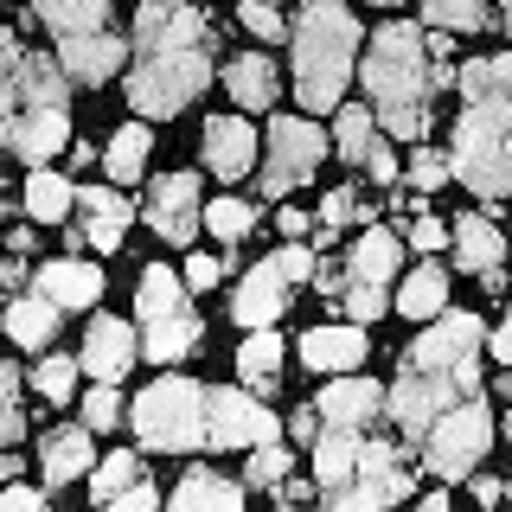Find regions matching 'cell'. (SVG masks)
Masks as SVG:
<instances>
[{"label":"cell","instance_id":"cell-1","mask_svg":"<svg viewBox=\"0 0 512 512\" xmlns=\"http://www.w3.org/2000/svg\"><path fill=\"white\" fill-rule=\"evenodd\" d=\"M212 77V26L192 0H141L135 7V71L128 109L141 116H180Z\"/></svg>","mask_w":512,"mask_h":512},{"label":"cell","instance_id":"cell-2","mask_svg":"<svg viewBox=\"0 0 512 512\" xmlns=\"http://www.w3.org/2000/svg\"><path fill=\"white\" fill-rule=\"evenodd\" d=\"M480 320L474 314H442L436 327H423V340L404 352V372L391 384V423L410 442H423V429L442 410H455L461 397H480Z\"/></svg>","mask_w":512,"mask_h":512},{"label":"cell","instance_id":"cell-3","mask_svg":"<svg viewBox=\"0 0 512 512\" xmlns=\"http://www.w3.org/2000/svg\"><path fill=\"white\" fill-rule=\"evenodd\" d=\"M455 84H461V122H455L448 167L480 199H506L512 192V52L468 58L455 71Z\"/></svg>","mask_w":512,"mask_h":512},{"label":"cell","instance_id":"cell-4","mask_svg":"<svg viewBox=\"0 0 512 512\" xmlns=\"http://www.w3.org/2000/svg\"><path fill=\"white\" fill-rule=\"evenodd\" d=\"M314 474L327 506H397L410 500V461L397 442L378 436V423H327L314 429Z\"/></svg>","mask_w":512,"mask_h":512},{"label":"cell","instance_id":"cell-5","mask_svg":"<svg viewBox=\"0 0 512 512\" xmlns=\"http://www.w3.org/2000/svg\"><path fill=\"white\" fill-rule=\"evenodd\" d=\"M359 77H365V96H372L378 122L391 128V135L416 141V135L429 128V90L448 84L455 71L429 58V39H423L416 26L391 20V26L372 32V52H365Z\"/></svg>","mask_w":512,"mask_h":512},{"label":"cell","instance_id":"cell-6","mask_svg":"<svg viewBox=\"0 0 512 512\" xmlns=\"http://www.w3.org/2000/svg\"><path fill=\"white\" fill-rule=\"evenodd\" d=\"M295 96L301 109H333L346 96L352 58H359V20L346 0H308L295 20Z\"/></svg>","mask_w":512,"mask_h":512},{"label":"cell","instance_id":"cell-7","mask_svg":"<svg viewBox=\"0 0 512 512\" xmlns=\"http://www.w3.org/2000/svg\"><path fill=\"white\" fill-rule=\"evenodd\" d=\"M7 148L20 160H52L71 141V90H64V64L52 58H20V90H13V116H7Z\"/></svg>","mask_w":512,"mask_h":512},{"label":"cell","instance_id":"cell-8","mask_svg":"<svg viewBox=\"0 0 512 512\" xmlns=\"http://www.w3.org/2000/svg\"><path fill=\"white\" fill-rule=\"evenodd\" d=\"M135 314H141V346H148L154 365H173L199 346V314L186 308V288L173 282V269H148L135 282Z\"/></svg>","mask_w":512,"mask_h":512},{"label":"cell","instance_id":"cell-9","mask_svg":"<svg viewBox=\"0 0 512 512\" xmlns=\"http://www.w3.org/2000/svg\"><path fill=\"white\" fill-rule=\"evenodd\" d=\"M135 436L148 448H199L205 442V391L192 378H154L135 397Z\"/></svg>","mask_w":512,"mask_h":512},{"label":"cell","instance_id":"cell-10","mask_svg":"<svg viewBox=\"0 0 512 512\" xmlns=\"http://www.w3.org/2000/svg\"><path fill=\"white\" fill-rule=\"evenodd\" d=\"M423 461L436 468L442 480H461L480 468V455L493 448V416H487V397H461L455 410H442L436 423L423 429Z\"/></svg>","mask_w":512,"mask_h":512},{"label":"cell","instance_id":"cell-11","mask_svg":"<svg viewBox=\"0 0 512 512\" xmlns=\"http://www.w3.org/2000/svg\"><path fill=\"white\" fill-rule=\"evenodd\" d=\"M314 276V250H301V237H288V250L263 256V263L250 269L244 282H237V301H231V320L237 327H269V320L282 314L288 288Z\"/></svg>","mask_w":512,"mask_h":512},{"label":"cell","instance_id":"cell-12","mask_svg":"<svg viewBox=\"0 0 512 512\" xmlns=\"http://www.w3.org/2000/svg\"><path fill=\"white\" fill-rule=\"evenodd\" d=\"M391 276H397V237L391 231H365L359 244H352V256H346V269H340L346 314H359V320L384 314V301H391Z\"/></svg>","mask_w":512,"mask_h":512},{"label":"cell","instance_id":"cell-13","mask_svg":"<svg viewBox=\"0 0 512 512\" xmlns=\"http://www.w3.org/2000/svg\"><path fill=\"white\" fill-rule=\"evenodd\" d=\"M327 160V135L308 122V116H276L269 122V160H263V192L269 199H282V192H295L308 173Z\"/></svg>","mask_w":512,"mask_h":512},{"label":"cell","instance_id":"cell-14","mask_svg":"<svg viewBox=\"0 0 512 512\" xmlns=\"http://www.w3.org/2000/svg\"><path fill=\"white\" fill-rule=\"evenodd\" d=\"M276 442V416L244 391H205V448H256Z\"/></svg>","mask_w":512,"mask_h":512},{"label":"cell","instance_id":"cell-15","mask_svg":"<svg viewBox=\"0 0 512 512\" xmlns=\"http://www.w3.org/2000/svg\"><path fill=\"white\" fill-rule=\"evenodd\" d=\"M148 224L154 237H167V244H192L205 224V205H199V180L192 173H167V180H154L148 192Z\"/></svg>","mask_w":512,"mask_h":512},{"label":"cell","instance_id":"cell-16","mask_svg":"<svg viewBox=\"0 0 512 512\" xmlns=\"http://www.w3.org/2000/svg\"><path fill=\"white\" fill-rule=\"evenodd\" d=\"M128 58V45L116 32H71V39H58V64L64 77H77V84H103V77H116V64Z\"/></svg>","mask_w":512,"mask_h":512},{"label":"cell","instance_id":"cell-17","mask_svg":"<svg viewBox=\"0 0 512 512\" xmlns=\"http://www.w3.org/2000/svg\"><path fill=\"white\" fill-rule=\"evenodd\" d=\"M205 167H212L218 180H244L256 167V128L237 122V116H212L205 122Z\"/></svg>","mask_w":512,"mask_h":512},{"label":"cell","instance_id":"cell-18","mask_svg":"<svg viewBox=\"0 0 512 512\" xmlns=\"http://www.w3.org/2000/svg\"><path fill=\"white\" fill-rule=\"evenodd\" d=\"M77 365H84L96 384H116L128 365H135V333H128L122 320H109V314H103V320H90V333H84V359H77Z\"/></svg>","mask_w":512,"mask_h":512},{"label":"cell","instance_id":"cell-19","mask_svg":"<svg viewBox=\"0 0 512 512\" xmlns=\"http://www.w3.org/2000/svg\"><path fill=\"white\" fill-rule=\"evenodd\" d=\"M39 295L58 301V308H90V301H103V269H96V263H77V256L39 263Z\"/></svg>","mask_w":512,"mask_h":512},{"label":"cell","instance_id":"cell-20","mask_svg":"<svg viewBox=\"0 0 512 512\" xmlns=\"http://www.w3.org/2000/svg\"><path fill=\"white\" fill-rule=\"evenodd\" d=\"M327 423H378L384 416V391L372 378H333L327 391H320V404H314Z\"/></svg>","mask_w":512,"mask_h":512},{"label":"cell","instance_id":"cell-21","mask_svg":"<svg viewBox=\"0 0 512 512\" xmlns=\"http://www.w3.org/2000/svg\"><path fill=\"white\" fill-rule=\"evenodd\" d=\"M96 455H90V429H52V436L39 442V474L45 487H64V480L90 474Z\"/></svg>","mask_w":512,"mask_h":512},{"label":"cell","instance_id":"cell-22","mask_svg":"<svg viewBox=\"0 0 512 512\" xmlns=\"http://www.w3.org/2000/svg\"><path fill=\"white\" fill-rule=\"evenodd\" d=\"M448 244L461 250V263L474 269L487 288H500V263H506V237L493 231V218H461V231L448 237Z\"/></svg>","mask_w":512,"mask_h":512},{"label":"cell","instance_id":"cell-23","mask_svg":"<svg viewBox=\"0 0 512 512\" xmlns=\"http://www.w3.org/2000/svg\"><path fill=\"white\" fill-rule=\"evenodd\" d=\"M301 359L314 372H352V365H365V327H314L301 340Z\"/></svg>","mask_w":512,"mask_h":512},{"label":"cell","instance_id":"cell-24","mask_svg":"<svg viewBox=\"0 0 512 512\" xmlns=\"http://www.w3.org/2000/svg\"><path fill=\"white\" fill-rule=\"evenodd\" d=\"M77 205H84V237H90V244L96 250H116L122 231H128V218H135V205H128L122 192H103V186L77 192Z\"/></svg>","mask_w":512,"mask_h":512},{"label":"cell","instance_id":"cell-25","mask_svg":"<svg viewBox=\"0 0 512 512\" xmlns=\"http://www.w3.org/2000/svg\"><path fill=\"white\" fill-rule=\"evenodd\" d=\"M32 13H39L58 39H71V32H103L109 0H32Z\"/></svg>","mask_w":512,"mask_h":512},{"label":"cell","instance_id":"cell-26","mask_svg":"<svg viewBox=\"0 0 512 512\" xmlns=\"http://www.w3.org/2000/svg\"><path fill=\"white\" fill-rule=\"evenodd\" d=\"M224 84H231L237 109H269V103H276V64L250 52V58H237L231 71H224Z\"/></svg>","mask_w":512,"mask_h":512},{"label":"cell","instance_id":"cell-27","mask_svg":"<svg viewBox=\"0 0 512 512\" xmlns=\"http://www.w3.org/2000/svg\"><path fill=\"white\" fill-rule=\"evenodd\" d=\"M442 301H448V276H442L436 263L410 269V282L397 288V314H410V320H436Z\"/></svg>","mask_w":512,"mask_h":512},{"label":"cell","instance_id":"cell-28","mask_svg":"<svg viewBox=\"0 0 512 512\" xmlns=\"http://www.w3.org/2000/svg\"><path fill=\"white\" fill-rule=\"evenodd\" d=\"M173 506H186V512H199V506L237 512V506H244V487H237V480H218V474H205V468H192V474L180 480V493H173Z\"/></svg>","mask_w":512,"mask_h":512},{"label":"cell","instance_id":"cell-29","mask_svg":"<svg viewBox=\"0 0 512 512\" xmlns=\"http://www.w3.org/2000/svg\"><path fill=\"white\" fill-rule=\"evenodd\" d=\"M7 333H13L20 346H45V340L58 333V301H45V295H20V301L7 308Z\"/></svg>","mask_w":512,"mask_h":512},{"label":"cell","instance_id":"cell-30","mask_svg":"<svg viewBox=\"0 0 512 512\" xmlns=\"http://www.w3.org/2000/svg\"><path fill=\"white\" fill-rule=\"evenodd\" d=\"M77 205V192H71V180H64V173H32L26 180V212H32V224H58L64 212H71Z\"/></svg>","mask_w":512,"mask_h":512},{"label":"cell","instance_id":"cell-31","mask_svg":"<svg viewBox=\"0 0 512 512\" xmlns=\"http://www.w3.org/2000/svg\"><path fill=\"white\" fill-rule=\"evenodd\" d=\"M276 365H282V340L269 327H250V340L237 346V372H244L256 391H269V384H276Z\"/></svg>","mask_w":512,"mask_h":512},{"label":"cell","instance_id":"cell-32","mask_svg":"<svg viewBox=\"0 0 512 512\" xmlns=\"http://www.w3.org/2000/svg\"><path fill=\"white\" fill-rule=\"evenodd\" d=\"M141 167H148V128L128 122L109 141V180H141Z\"/></svg>","mask_w":512,"mask_h":512},{"label":"cell","instance_id":"cell-33","mask_svg":"<svg viewBox=\"0 0 512 512\" xmlns=\"http://www.w3.org/2000/svg\"><path fill=\"white\" fill-rule=\"evenodd\" d=\"M135 480H141V461H135V455H109L103 468L90 474V500H96V506H116L122 493L135 487Z\"/></svg>","mask_w":512,"mask_h":512},{"label":"cell","instance_id":"cell-34","mask_svg":"<svg viewBox=\"0 0 512 512\" xmlns=\"http://www.w3.org/2000/svg\"><path fill=\"white\" fill-rule=\"evenodd\" d=\"M423 20L436 32H480L493 13L480 7V0H423Z\"/></svg>","mask_w":512,"mask_h":512},{"label":"cell","instance_id":"cell-35","mask_svg":"<svg viewBox=\"0 0 512 512\" xmlns=\"http://www.w3.org/2000/svg\"><path fill=\"white\" fill-rule=\"evenodd\" d=\"M333 141H340L346 160H365V154H372V141H378L372 109H340V128H333Z\"/></svg>","mask_w":512,"mask_h":512},{"label":"cell","instance_id":"cell-36","mask_svg":"<svg viewBox=\"0 0 512 512\" xmlns=\"http://www.w3.org/2000/svg\"><path fill=\"white\" fill-rule=\"evenodd\" d=\"M250 224H256V212H250L244 199H212V205H205V231L224 237V244H237Z\"/></svg>","mask_w":512,"mask_h":512},{"label":"cell","instance_id":"cell-37","mask_svg":"<svg viewBox=\"0 0 512 512\" xmlns=\"http://www.w3.org/2000/svg\"><path fill=\"white\" fill-rule=\"evenodd\" d=\"M20 39H13L7 26H0V128H7V116H13V90H20Z\"/></svg>","mask_w":512,"mask_h":512},{"label":"cell","instance_id":"cell-38","mask_svg":"<svg viewBox=\"0 0 512 512\" xmlns=\"http://www.w3.org/2000/svg\"><path fill=\"white\" fill-rule=\"evenodd\" d=\"M32 384H39V397H52V404H64V397H71V384H77V359H45L39 372H32Z\"/></svg>","mask_w":512,"mask_h":512},{"label":"cell","instance_id":"cell-39","mask_svg":"<svg viewBox=\"0 0 512 512\" xmlns=\"http://www.w3.org/2000/svg\"><path fill=\"white\" fill-rule=\"evenodd\" d=\"M250 480H256V487H282V480H288V448L256 442V455H250Z\"/></svg>","mask_w":512,"mask_h":512},{"label":"cell","instance_id":"cell-40","mask_svg":"<svg viewBox=\"0 0 512 512\" xmlns=\"http://www.w3.org/2000/svg\"><path fill=\"white\" fill-rule=\"evenodd\" d=\"M26 429V416H20V378L0 365V442H13Z\"/></svg>","mask_w":512,"mask_h":512},{"label":"cell","instance_id":"cell-41","mask_svg":"<svg viewBox=\"0 0 512 512\" xmlns=\"http://www.w3.org/2000/svg\"><path fill=\"white\" fill-rule=\"evenodd\" d=\"M84 423H90V429L122 423V397H116V384H96V391L84 397Z\"/></svg>","mask_w":512,"mask_h":512},{"label":"cell","instance_id":"cell-42","mask_svg":"<svg viewBox=\"0 0 512 512\" xmlns=\"http://www.w3.org/2000/svg\"><path fill=\"white\" fill-rule=\"evenodd\" d=\"M237 20H244L250 32H256V39H282V13L276 7H269V0H244V7H237Z\"/></svg>","mask_w":512,"mask_h":512},{"label":"cell","instance_id":"cell-43","mask_svg":"<svg viewBox=\"0 0 512 512\" xmlns=\"http://www.w3.org/2000/svg\"><path fill=\"white\" fill-rule=\"evenodd\" d=\"M448 173H455V167H448V154H429V148H423V154L410 160V186H416V192H436Z\"/></svg>","mask_w":512,"mask_h":512},{"label":"cell","instance_id":"cell-44","mask_svg":"<svg viewBox=\"0 0 512 512\" xmlns=\"http://www.w3.org/2000/svg\"><path fill=\"white\" fill-rule=\"evenodd\" d=\"M352 218H365V205L352 199V186L327 192V205H320V224H327V231H340V224H352Z\"/></svg>","mask_w":512,"mask_h":512},{"label":"cell","instance_id":"cell-45","mask_svg":"<svg viewBox=\"0 0 512 512\" xmlns=\"http://www.w3.org/2000/svg\"><path fill=\"white\" fill-rule=\"evenodd\" d=\"M448 237H455V231H448V224H442V218H429V212H423V218H416V224H410V244H416V250H442V244H448Z\"/></svg>","mask_w":512,"mask_h":512},{"label":"cell","instance_id":"cell-46","mask_svg":"<svg viewBox=\"0 0 512 512\" xmlns=\"http://www.w3.org/2000/svg\"><path fill=\"white\" fill-rule=\"evenodd\" d=\"M365 173H372L378 186H391V180H397V154H391V141H384V135L372 141V154H365Z\"/></svg>","mask_w":512,"mask_h":512},{"label":"cell","instance_id":"cell-47","mask_svg":"<svg viewBox=\"0 0 512 512\" xmlns=\"http://www.w3.org/2000/svg\"><path fill=\"white\" fill-rule=\"evenodd\" d=\"M218 276H224L218 256H192V263H186V288H212Z\"/></svg>","mask_w":512,"mask_h":512},{"label":"cell","instance_id":"cell-48","mask_svg":"<svg viewBox=\"0 0 512 512\" xmlns=\"http://www.w3.org/2000/svg\"><path fill=\"white\" fill-rule=\"evenodd\" d=\"M39 500H45L39 487H13V480H0V506H13V512H32Z\"/></svg>","mask_w":512,"mask_h":512},{"label":"cell","instance_id":"cell-49","mask_svg":"<svg viewBox=\"0 0 512 512\" xmlns=\"http://www.w3.org/2000/svg\"><path fill=\"white\" fill-rule=\"evenodd\" d=\"M154 500H160V493L148 487V480H135V487H128V493H122V500H116V506H154Z\"/></svg>","mask_w":512,"mask_h":512},{"label":"cell","instance_id":"cell-50","mask_svg":"<svg viewBox=\"0 0 512 512\" xmlns=\"http://www.w3.org/2000/svg\"><path fill=\"white\" fill-rule=\"evenodd\" d=\"M474 500H480V506H493V500H506V487H500V480H487V474H480V480H474Z\"/></svg>","mask_w":512,"mask_h":512},{"label":"cell","instance_id":"cell-51","mask_svg":"<svg viewBox=\"0 0 512 512\" xmlns=\"http://www.w3.org/2000/svg\"><path fill=\"white\" fill-rule=\"evenodd\" d=\"M493 352H500V359H506V365H512V314H506V320H500V333H493Z\"/></svg>","mask_w":512,"mask_h":512},{"label":"cell","instance_id":"cell-52","mask_svg":"<svg viewBox=\"0 0 512 512\" xmlns=\"http://www.w3.org/2000/svg\"><path fill=\"white\" fill-rule=\"evenodd\" d=\"M282 231L288 237H308V212H282Z\"/></svg>","mask_w":512,"mask_h":512},{"label":"cell","instance_id":"cell-53","mask_svg":"<svg viewBox=\"0 0 512 512\" xmlns=\"http://www.w3.org/2000/svg\"><path fill=\"white\" fill-rule=\"evenodd\" d=\"M13 474H20V461H13V455H0V480H13Z\"/></svg>","mask_w":512,"mask_h":512},{"label":"cell","instance_id":"cell-54","mask_svg":"<svg viewBox=\"0 0 512 512\" xmlns=\"http://www.w3.org/2000/svg\"><path fill=\"white\" fill-rule=\"evenodd\" d=\"M500 7H506V13H500V20H506V32H512V0H500Z\"/></svg>","mask_w":512,"mask_h":512},{"label":"cell","instance_id":"cell-55","mask_svg":"<svg viewBox=\"0 0 512 512\" xmlns=\"http://www.w3.org/2000/svg\"><path fill=\"white\" fill-rule=\"evenodd\" d=\"M372 7H397V0H372Z\"/></svg>","mask_w":512,"mask_h":512},{"label":"cell","instance_id":"cell-56","mask_svg":"<svg viewBox=\"0 0 512 512\" xmlns=\"http://www.w3.org/2000/svg\"><path fill=\"white\" fill-rule=\"evenodd\" d=\"M506 436H512V416H506Z\"/></svg>","mask_w":512,"mask_h":512},{"label":"cell","instance_id":"cell-57","mask_svg":"<svg viewBox=\"0 0 512 512\" xmlns=\"http://www.w3.org/2000/svg\"><path fill=\"white\" fill-rule=\"evenodd\" d=\"M506 397H512V378H506Z\"/></svg>","mask_w":512,"mask_h":512},{"label":"cell","instance_id":"cell-58","mask_svg":"<svg viewBox=\"0 0 512 512\" xmlns=\"http://www.w3.org/2000/svg\"><path fill=\"white\" fill-rule=\"evenodd\" d=\"M0 320H7V314H0Z\"/></svg>","mask_w":512,"mask_h":512}]
</instances>
